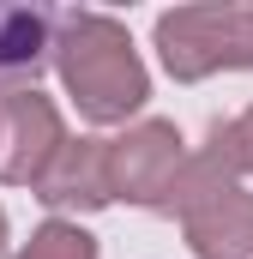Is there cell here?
<instances>
[{"label": "cell", "instance_id": "obj_1", "mask_svg": "<svg viewBox=\"0 0 253 259\" xmlns=\"http://www.w3.org/2000/svg\"><path fill=\"white\" fill-rule=\"evenodd\" d=\"M55 72H61L66 97L78 103V115L97 127L139 115V103L151 97L145 61H139L126 24L109 12H61L55 18Z\"/></svg>", "mask_w": 253, "mask_h": 259}, {"label": "cell", "instance_id": "obj_2", "mask_svg": "<svg viewBox=\"0 0 253 259\" xmlns=\"http://www.w3.org/2000/svg\"><path fill=\"white\" fill-rule=\"evenodd\" d=\"M163 66L193 84L223 66H253V6H175L157 18Z\"/></svg>", "mask_w": 253, "mask_h": 259}, {"label": "cell", "instance_id": "obj_3", "mask_svg": "<svg viewBox=\"0 0 253 259\" xmlns=\"http://www.w3.org/2000/svg\"><path fill=\"white\" fill-rule=\"evenodd\" d=\"M187 151L175 121H139L121 139H109V169H115V199H133L145 211H163V199L175 187Z\"/></svg>", "mask_w": 253, "mask_h": 259}, {"label": "cell", "instance_id": "obj_4", "mask_svg": "<svg viewBox=\"0 0 253 259\" xmlns=\"http://www.w3.org/2000/svg\"><path fill=\"white\" fill-rule=\"evenodd\" d=\"M61 151H66V127H61V109L43 91H18L0 103V181L36 187Z\"/></svg>", "mask_w": 253, "mask_h": 259}, {"label": "cell", "instance_id": "obj_5", "mask_svg": "<svg viewBox=\"0 0 253 259\" xmlns=\"http://www.w3.org/2000/svg\"><path fill=\"white\" fill-rule=\"evenodd\" d=\"M36 199L66 217V211H103L115 199V169H109V139H66L55 169L36 181Z\"/></svg>", "mask_w": 253, "mask_h": 259}, {"label": "cell", "instance_id": "obj_6", "mask_svg": "<svg viewBox=\"0 0 253 259\" xmlns=\"http://www.w3.org/2000/svg\"><path fill=\"white\" fill-rule=\"evenodd\" d=\"M235 175H247V169H241V139H235V121H211L205 151L181 163V175H175L169 199H163V211L187 223L199 205H211L217 193H229V187H235Z\"/></svg>", "mask_w": 253, "mask_h": 259}, {"label": "cell", "instance_id": "obj_7", "mask_svg": "<svg viewBox=\"0 0 253 259\" xmlns=\"http://www.w3.org/2000/svg\"><path fill=\"white\" fill-rule=\"evenodd\" d=\"M49 61H55V18L30 6H0V103L36 91Z\"/></svg>", "mask_w": 253, "mask_h": 259}, {"label": "cell", "instance_id": "obj_8", "mask_svg": "<svg viewBox=\"0 0 253 259\" xmlns=\"http://www.w3.org/2000/svg\"><path fill=\"white\" fill-rule=\"evenodd\" d=\"M181 229H187L193 259H253V193L229 187L211 205H199Z\"/></svg>", "mask_w": 253, "mask_h": 259}, {"label": "cell", "instance_id": "obj_9", "mask_svg": "<svg viewBox=\"0 0 253 259\" xmlns=\"http://www.w3.org/2000/svg\"><path fill=\"white\" fill-rule=\"evenodd\" d=\"M18 259H97V241L78 229V223H66V217H49L24 247H18Z\"/></svg>", "mask_w": 253, "mask_h": 259}, {"label": "cell", "instance_id": "obj_10", "mask_svg": "<svg viewBox=\"0 0 253 259\" xmlns=\"http://www.w3.org/2000/svg\"><path fill=\"white\" fill-rule=\"evenodd\" d=\"M235 139H241V169L253 175V109L241 115V121H235Z\"/></svg>", "mask_w": 253, "mask_h": 259}, {"label": "cell", "instance_id": "obj_11", "mask_svg": "<svg viewBox=\"0 0 253 259\" xmlns=\"http://www.w3.org/2000/svg\"><path fill=\"white\" fill-rule=\"evenodd\" d=\"M0 253H6V211H0Z\"/></svg>", "mask_w": 253, "mask_h": 259}]
</instances>
